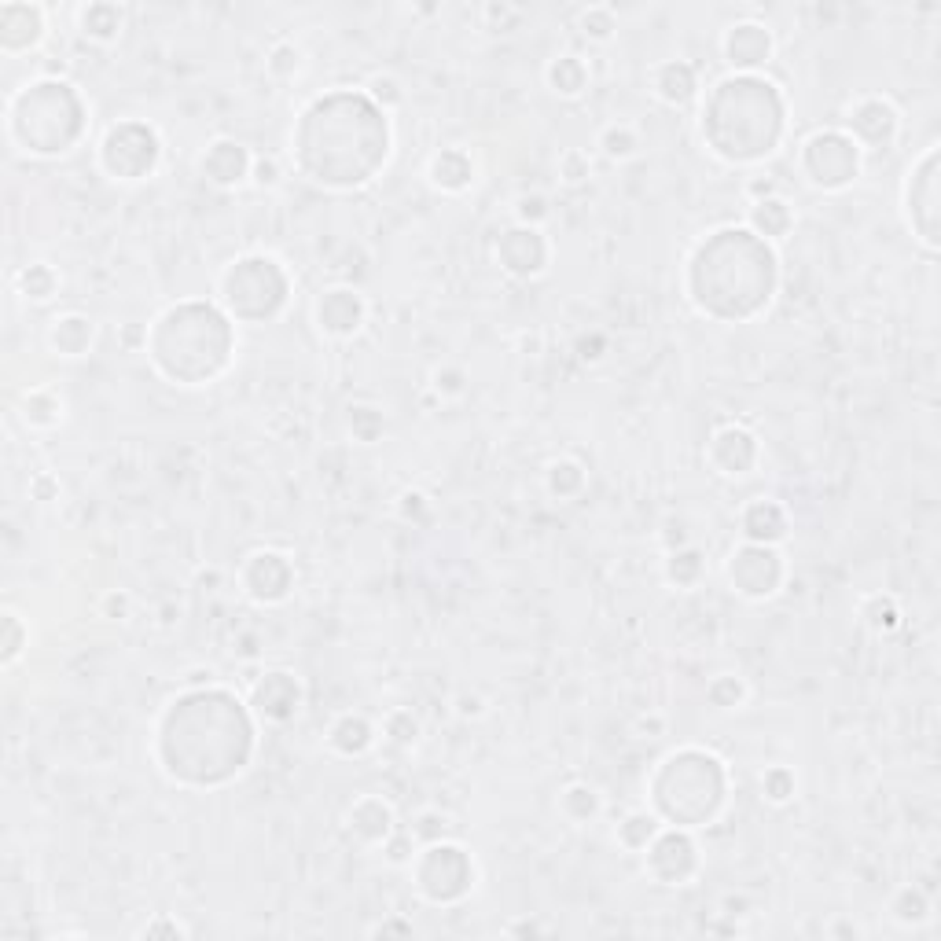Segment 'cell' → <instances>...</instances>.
Masks as SVG:
<instances>
[{"instance_id": "6da1fadb", "label": "cell", "mask_w": 941, "mask_h": 941, "mask_svg": "<svg viewBox=\"0 0 941 941\" xmlns=\"http://www.w3.org/2000/svg\"><path fill=\"white\" fill-rule=\"evenodd\" d=\"M269 280H280V269H276V261H269V258H247V261H236V265L228 269V273H225V284H221V291H225V302H228L232 309H236L239 317H258V306H254V298H261V291L284 302V284L269 287Z\"/></svg>"}, {"instance_id": "52a82bcc", "label": "cell", "mask_w": 941, "mask_h": 941, "mask_svg": "<svg viewBox=\"0 0 941 941\" xmlns=\"http://www.w3.org/2000/svg\"><path fill=\"white\" fill-rule=\"evenodd\" d=\"M52 346H56L59 353H67V357H78V353H85V346L92 342V324L81 317H63L52 324Z\"/></svg>"}, {"instance_id": "7c38bea8", "label": "cell", "mask_w": 941, "mask_h": 941, "mask_svg": "<svg viewBox=\"0 0 941 941\" xmlns=\"http://www.w3.org/2000/svg\"><path fill=\"white\" fill-rule=\"evenodd\" d=\"M81 26H85V34L89 37H114V30L122 26V15H118V8H107V4H96V8H89L85 12V19H81Z\"/></svg>"}, {"instance_id": "7a4b0ae2", "label": "cell", "mask_w": 941, "mask_h": 941, "mask_svg": "<svg viewBox=\"0 0 941 941\" xmlns=\"http://www.w3.org/2000/svg\"><path fill=\"white\" fill-rule=\"evenodd\" d=\"M805 170L813 173V184L839 188L857 173V148L839 133H820L805 144Z\"/></svg>"}, {"instance_id": "4fadbf2b", "label": "cell", "mask_w": 941, "mask_h": 941, "mask_svg": "<svg viewBox=\"0 0 941 941\" xmlns=\"http://www.w3.org/2000/svg\"><path fill=\"white\" fill-rule=\"evenodd\" d=\"M787 210H783V203H776V199H769V203H758V210H754V225L765 228V236H780L783 228H787Z\"/></svg>"}, {"instance_id": "30bf717a", "label": "cell", "mask_w": 941, "mask_h": 941, "mask_svg": "<svg viewBox=\"0 0 941 941\" xmlns=\"http://www.w3.org/2000/svg\"><path fill=\"white\" fill-rule=\"evenodd\" d=\"M431 173L442 188H464V184L471 181V162H467L460 151H445V155L434 159Z\"/></svg>"}, {"instance_id": "9a60e30c", "label": "cell", "mask_w": 941, "mask_h": 941, "mask_svg": "<svg viewBox=\"0 0 941 941\" xmlns=\"http://www.w3.org/2000/svg\"><path fill=\"white\" fill-rule=\"evenodd\" d=\"M603 144H607V155H614V159H618V155H629V151L636 148L633 133H629L625 125L622 129H607V133H603Z\"/></svg>"}, {"instance_id": "3957f363", "label": "cell", "mask_w": 941, "mask_h": 941, "mask_svg": "<svg viewBox=\"0 0 941 941\" xmlns=\"http://www.w3.org/2000/svg\"><path fill=\"white\" fill-rule=\"evenodd\" d=\"M137 159L140 173H151L155 159H159V144H155V133L144 129V125H122V129H111V137L103 144V162L107 170L133 181V162Z\"/></svg>"}, {"instance_id": "8992f818", "label": "cell", "mask_w": 941, "mask_h": 941, "mask_svg": "<svg viewBox=\"0 0 941 941\" xmlns=\"http://www.w3.org/2000/svg\"><path fill=\"white\" fill-rule=\"evenodd\" d=\"M658 96L666 103H688L695 96V70L688 63H669L658 70Z\"/></svg>"}, {"instance_id": "9c48e42d", "label": "cell", "mask_w": 941, "mask_h": 941, "mask_svg": "<svg viewBox=\"0 0 941 941\" xmlns=\"http://www.w3.org/2000/svg\"><path fill=\"white\" fill-rule=\"evenodd\" d=\"M331 743H335L342 754H361V750L372 743V728L364 725L361 717H342L339 725L331 728Z\"/></svg>"}, {"instance_id": "ba28073f", "label": "cell", "mask_w": 941, "mask_h": 941, "mask_svg": "<svg viewBox=\"0 0 941 941\" xmlns=\"http://www.w3.org/2000/svg\"><path fill=\"white\" fill-rule=\"evenodd\" d=\"M747 533L754 541H780L783 537V511L769 500H758L747 511Z\"/></svg>"}, {"instance_id": "277c9868", "label": "cell", "mask_w": 941, "mask_h": 941, "mask_svg": "<svg viewBox=\"0 0 941 941\" xmlns=\"http://www.w3.org/2000/svg\"><path fill=\"white\" fill-rule=\"evenodd\" d=\"M769 48H772L769 34L754 23L732 26V34L725 41V52L736 67H758L761 59H769Z\"/></svg>"}, {"instance_id": "8fae6325", "label": "cell", "mask_w": 941, "mask_h": 941, "mask_svg": "<svg viewBox=\"0 0 941 941\" xmlns=\"http://www.w3.org/2000/svg\"><path fill=\"white\" fill-rule=\"evenodd\" d=\"M552 85H556L559 92H567V96H574V92L585 89V67H581L578 56H563L552 67Z\"/></svg>"}, {"instance_id": "5bb4252c", "label": "cell", "mask_w": 941, "mask_h": 941, "mask_svg": "<svg viewBox=\"0 0 941 941\" xmlns=\"http://www.w3.org/2000/svg\"><path fill=\"white\" fill-rule=\"evenodd\" d=\"M655 835V820L647 817V813H633V817L622 824V842L625 846H633V850H640V846H647V839Z\"/></svg>"}, {"instance_id": "5b68a950", "label": "cell", "mask_w": 941, "mask_h": 941, "mask_svg": "<svg viewBox=\"0 0 941 941\" xmlns=\"http://www.w3.org/2000/svg\"><path fill=\"white\" fill-rule=\"evenodd\" d=\"M850 125L864 144H883V140H890V133H894L897 118L883 100H864L861 107L850 114Z\"/></svg>"}]
</instances>
